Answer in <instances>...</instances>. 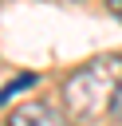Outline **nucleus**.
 <instances>
[{
  "label": "nucleus",
  "mask_w": 122,
  "mask_h": 126,
  "mask_svg": "<svg viewBox=\"0 0 122 126\" xmlns=\"http://www.w3.org/2000/svg\"><path fill=\"white\" fill-rule=\"evenodd\" d=\"M8 126H67V118H63L59 110L43 106V102H28V106H20V110L8 118Z\"/></svg>",
  "instance_id": "f03ea898"
},
{
  "label": "nucleus",
  "mask_w": 122,
  "mask_h": 126,
  "mask_svg": "<svg viewBox=\"0 0 122 126\" xmlns=\"http://www.w3.org/2000/svg\"><path fill=\"white\" fill-rule=\"evenodd\" d=\"M106 8H110V12L118 16V20H122V0H106Z\"/></svg>",
  "instance_id": "20e7f679"
},
{
  "label": "nucleus",
  "mask_w": 122,
  "mask_h": 126,
  "mask_svg": "<svg viewBox=\"0 0 122 126\" xmlns=\"http://www.w3.org/2000/svg\"><path fill=\"white\" fill-rule=\"evenodd\" d=\"M31 83H35V75H20V79H12L8 87H0V106H8V102H12L20 91H28Z\"/></svg>",
  "instance_id": "7ed1b4c3"
},
{
  "label": "nucleus",
  "mask_w": 122,
  "mask_h": 126,
  "mask_svg": "<svg viewBox=\"0 0 122 126\" xmlns=\"http://www.w3.org/2000/svg\"><path fill=\"white\" fill-rule=\"evenodd\" d=\"M118 91H122V55H98L67 75L63 106L75 122H94L106 110H114Z\"/></svg>",
  "instance_id": "f257e3e1"
},
{
  "label": "nucleus",
  "mask_w": 122,
  "mask_h": 126,
  "mask_svg": "<svg viewBox=\"0 0 122 126\" xmlns=\"http://www.w3.org/2000/svg\"><path fill=\"white\" fill-rule=\"evenodd\" d=\"M114 114L122 118V91H118V98H114Z\"/></svg>",
  "instance_id": "39448f33"
}]
</instances>
